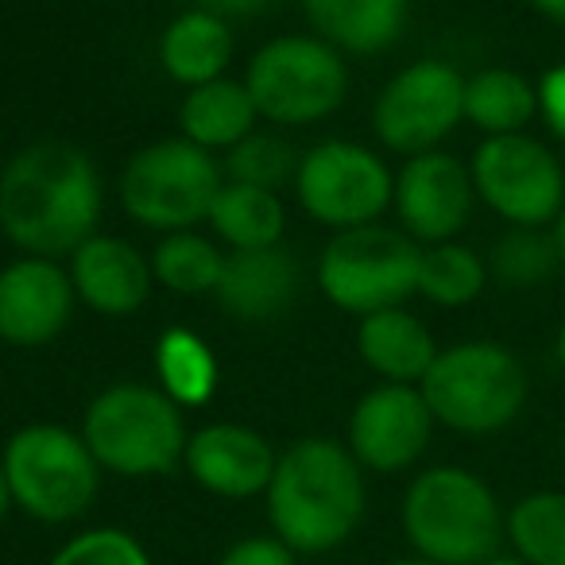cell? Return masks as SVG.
Masks as SVG:
<instances>
[{"label":"cell","instance_id":"obj_28","mask_svg":"<svg viewBox=\"0 0 565 565\" xmlns=\"http://www.w3.org/2000/svg\"><path fill=\"white\" fill-rule=\"evenodd\" d=\"M508 539L526 565H565V492H531L508 511Z\"/></svg>","mask_w":565,"mask_h":565},{"label":"cell","instance_id":"obj_26","mask_svg":"<svg viewBox=\"0 0 565 565\" xmlns=\"http://www.w3.org/2000/svg\"><path fill=\"white\" fill-rule=\"evenodd\" d=\"M225 256L217 241L202 236L198 228H182V233H167L159 236V244L151 248V275H156L159 287L174 295H186V299H198V295H213L221 282V271H225Z\"/></svg>","mask_w":565,"mask_h":565},{"label":"cell","instance_id":"obj_18","mask_svg":"<svg viewBox=\"0 0 565 565\" xmlns=\"http://www.w3.org/2000/svg\"><path fill=\"white\" fill-rule=\"evenodd\" d=\"M299 282V259L282 244H275V248L228 252L213 295H217L221 310L236 322H271L291 310Z\"/></svg>","mask_w":565,"mask_h":565},{"label":"cell","instance_id":"obj_23","mask_svg":"<svg viewBox=\"0 0 565 565\" xmlns=\"http://www.w3.org/2000/svg\"><path fill=\"white\" fill-rule=\"evenodd\" d=\"M210 228L225 252H252V248H275L287 233V205L275 190L244 186L228 182L217 190L210 210Z\"/></svg>","mask_w":565,"mask_h":565},{"label":"cell","instance_id":"obj_11","mask_svg":"<svg viewBox=\"0 0 565 565\" xmlns=\"http://www.w3.org/2000/svg\"><path fill=\"white\" fill-rule=\"evenodd\" d=\"M472 186L511 228H550L565 210V171L542 140L526 132L488 136L472 151Z\"/></svg>","mask_w":565,"mask_h":565},{"label":"cell","instance_id":"obj_12","mask_svg":"<svg viewBox=\"0 0 565 565\" xmlns=\"http://www.w3.org/2000/svg\"><path fill=\"white\" fill-rule=\"evenodd\" d=\"M465 120V74L446 58H418L387 78L372 105L380 148L411 159L438 151Z\"/></svg>","mask_w":565,"mask_h":565},{"label":"cell","instance_id":"obj_32","mask_svg":"<svg viewBox=\"0 0 565 565\" xmlns=\"http://www.w3.org/2000/svg\"><path fill=\"white\" fill-rule=\"evenodd\" d=\"M295 550L287 542H279L275 534H252V539H241L221 554L217 565H299L295 562Z\"/></svg>","mask_w":565,"mask_h":565},{"label":"cell","instance_id":"obj_29","mask_svg":"<svg viewBox=\"0 0 565 565\" xmlns=\"http://www.w3.org/2000/svg\"><path fill=\"white\" fill-rule=\"evenodd\" d=\"M562 271V259H557L554 236L550 228H511L492 244V256H488V275H492L500 287L511 291H531L542 287L554 275Z\"/></svg>","mask_w":565,"mask_h":565},{"label":"cell","instance_id":"obj_36","mask_svg":"<svg viewBox=\"0 0 565 565\" xmlns=\"http://www.w3.org/2000/svg\"><path fill=\"white\" fill-rule=\"evenodd\" d=\"M550 236H554L557 259H562V271H565V210L557 213V221H554V225H550Z\"/></svg>","mask_w":565,"mask_h":565},{"label":"cell","instance_id":"obj_22","mask_svg":"<svg viewBox=\"0 0 565 565\" xmlns=\"http://www.w3.org/2000/svg\"><path fill=\"white\" fill-rule=\"evenodd\" d=\"M259 128V113L244 82L217 78L205 86L186 89L179 105V136L210 156H225L241 140H248Z\"/></svg>","mask_w":565,"mask_h":565},{"label":"cell","instance_id":"obj_30","mask_svg":"<svg viewBox=\"0 0 565 565\" xmlns=\"http://www.w3.org/2000/svg\"><path fill=\"white\" fill-rule=\"evenodd\" d=\"M299 151L291 148V140H282L275 132H252L248 140H241L236 148L225 151L221 159V171L228 182H244V186L275 190L295 186V174H299Z\"/></svg>","mask_w":565,"mask_h":565},{"label":"cell","instance_id":"obj_13","mask_svg":"<svg viewBox=\"0 0 565 565\" xmlns=\"http://www.w3.org/2000/svg\"><path fill=\"white\" fill-rule=\"evenodd\" d=\"M472 205H477V186L469 163L449 151L411 156L395 171L392 213L403 233L423 248L457 241V233L469 225Z\"/></svg>","mask_w":565,"mask_h":565},{"label":"cell","instance_id":"obj_1","mask_svg":"<svg viewBox=\"0 0 565 565\" xmlns=\"http://www.w3.org/2000/svg\"><path fill=\"white\" fill-rule=\"evenodd\" d=\"M102 210V171L78 143H28L0 167V233L20 256L71 259L97 233Z\"/></svg>","mask_w":565,"mask_h":565},{"label":"cell","instance_id":"obj_4","mask_svg":"<svg viewBox=\"0 0 565 565\" xmlns=\"http://www.w3.org/2000/svg\"><path fill=\"white\" fill-rule=\"evenodd\" d=\"M82 438L102 472L140 480L179 469L190 430L182 423V407L156 384L125 380L89 399L82 415Z\"/></svg>","mask_w":565,"mask_h":565},{"label":"cell","instance_id":"obj_2","mask_svg":"<svg viewBox=\"0 0 565 565\" xmlns=\"http://www.w3.org/2000/svg\"><path fill=\"white\" fill-rule=\"evenodd\" d=\"M271 534L295 554H326L353 539L364 519V469L333 438H302L275 461L264 492Z\"/></svg>","mask_w":565,"mask_h":565},{"label":"cell","instance_id":"obj_27","mask_svg":"<svg viewBox=\"0 0 565 565\" xmlns=\"http://www.w3.org/2000/svg\"><path fill=\"white\" fill-rule=\"evenodd\" d=\"M488 259L477 256L469 244H430L423 248V264H418V295L441 310H461L480 299L488 287Z\"/></svg>","mask_w":565,"mask_h":565},{"label":"cell","instance_id":"obj_16","mask_svg":"<svg viewBox=\"0 0 565 565\" xmlns=\"http://www.w3.org/2000/svg\"><path fill=\"white\" fill-rule=\"evenodd\" d=\"M279 454L259 430L244 423H210L202 430L190 434L186 465L190 480L205 492L221 495V500H252L264 495L271 484V472Z\"/></svg>","mask_w":565,"mask_h":565},{"label":"cell","instance_id":"obj_10","mask_svg":"<svg viewBox=\"0 0 565 565\" xmlns=\"http://www.w3.org/2000/svg\"><path fill=\"white\" fill-rule=\"evenodd\" d=\"M291 190L299 210L315 225L345 233V228L376 225L392 210L395 171L369 143L322 140L302 151Z\"/></svg>","mask_w":565,"mask_h":565},{"label":"cell","instance_id":"obj_37","mask_svg":"<svg viewBox=\"0 0 565 565\" xmlns=\"http://www.w3.org/2000/svg\"><path fill=\"white\" fill-rule=\"evenodd\" d=\"M12 511V495H9V484H4V469H0V523L9 519Z\"/></svg>","mask_w":565,"mask_h":565},{"label":"cell","instance_id":"obj_31","mask_svg":"<svg viewBox=\"0 0 565 565\" xmlns=\"http://www.w3.org/2000/svg\"><path fill=\"white\" fill-rule=\"evenodd\" d=\"M47 565H151V554L120 526H89L58 546Z\"/></svg>","mask_w":565,"mask_h":565},{"label":"cell","instance_id":"obj_38","mask_svg":"<svg viewBox=\"0 0 565 565\" xmlns=\"http://www.w3.org/2000/svg\"><path fill=\"white\" fill-rule=\"evenodd\" d=\"M554 356H557V364H562V372H565V322L557 326V338H554Z\"/></svg>","mask_w":565,"mask_h":565},{"label":"cell","instance_id":"obj_3","mask_svg":"<svg viewBox=\"0 0 565 565\" xmlns=\"http://www.w3.org/2000/svg\"><path fill=\"white\" fill-rule=\"evenodd\" d=\"M403 534L434 565H484L508 534L495 492L461 465H434L407 484Z\"/></svg>","mask_w":565,"mask_h":565},{"label":"cell","instance_id":"obj_14","mask_svg":"<svg viewBox=\"0 0 565 565\" xmlns=\"http://www.w3.org/2000/svg\"><path fill=\"white\" fill-rule=\"evenodd\" d=\"M434 415L415 384H376L349 415V454L364 472H403L423 461L434 438Z\"/></svg>","mask_w":565,"mask_h":565},{"label":"cell","instance_id":"obj_24","mask_svg":"<svg viewBox=\"0 0 565 565\" xmlns=\"http://www.w3.org/2000/svg\"><path fill=\"white\" fill-rule=\"evenodd\" d=\"M151 364H156V387L182 411L205 407L217 392V353L190 326H167L156 338Z\"/></svg>","mask_w":565,"mask_h":565},{"label":"cell","instance_id":"obj_19","mask_svg":"<svg viewBox=\"0 0 565 565\" xmlns=\"http://www.w3.org/2000/svg\"><path fill=\"white\" fill-rule=\"evenodd\" d=\"M310 32L341 55H384L403 40L411 0H299Z\"/></svg>","mask_w":565,"mask_h":565},{"label":"cell","instance_id":"obj_40","mask_svg":"<svg viewBox=\"0 0 565 565\" xmlns=\"http://www.w3.org/2000/svg\"><path fill=\"white\" fill-rule=\"evenodd\" d=\"M387 565H434V562H426V557H399V562H387Z\"/></svg>","mask_w":565,"mask_h":565},{"label":"cell","instance_id":"obj_21","mask_svg":"<svg viewBox=\"0 0 565 565\" xmlns=\"http://www.w3.org/2000/svg\"><path fill=\"white\" fill-rule=\"evenodd\" d=\"M236 35L225 17L210 9H186L163 28L159 35V66L182 89L205 86V82L225 78L233 63Z\"/></svg>","mask_w":565,"mask_h":565},{"label":"cell","instance_id":"obj_39","mask_svg":"<svg viewBox=\"0 0 565 565\" xmlns=\"http://www.w3.org/2000/svg\"><path fill=\"white\" fill-rule=\"evenodd\" d=\"M484 565H526V562L519 554H495V557H488Z\"/></svg>","mask_w":565,"mask_h":565},{"label":"cell","instance_id":"obj_15","mask_svg":"<svg viewBox=\"0 0 565 565\" xmlns=\"http://www.w3.org/2000/svg\"><path fill=\"white\" fill-rule=\"evenodd\" d=\"M78 310L63 259L17 256L0 267V341L12 349H43L71 326Z\"/></svg>","mask_w":565,"mask_h":565},{"label":"cell","instance_id":"obj_5","mask_svg":"<svg viewBox=\"0 0 565 565\" xmlns=\"http://www.w3.org/2000/svg\"><path fill=\"white\" fill-rule=\"evenodd\" d=\"M434 423L465 438L500 434L526 407V369L495 341H461L434 356L418 384Z\"/></svg>","mask_w":565,"mask_h":565},{"label":"cell","instance_id":"obj_7","mask_svg":"<svg viewBox=\"0 0 565 565\" xmlns=\"http://www.w3.org/2000/svg\"><path fill=\"white\" fill-rule=\"evenodd\" d=\"M0 469L12 508L40 523L82 519L102 488V465L94 461L82 430L58 423L20 426L0 449Z\"/></svg>","mask_w":565,"mask_h":565},{"label":"cell","instance_id":"obj_9","mask_svg":"<svg viewBox=\"0 0 565 565\" xmlns=\"http://www.w3.org/2000/svg\"><path fill=\"white\" fill-rule=\"evenodd\" d=\"M225 186L221 159L182 136L140 148L120 171V210L140 228L167 236L198 228Z\"/></svg>","mask_w":565,"mask_h":565},{"label":"cell","instance_id":"obj_20","mask_svg":"<svg viewBox=\"0 0 565 565\" xmlns=\"http://www.w3.org/2000/svg\"><path fill=\"white\" fill-rule=\"evenodd\" d=\"M356 353L384 384L418 387L441 349L434 345V333L426 330L423 318L411 315L407 307H392L356 318Z\"/></svg>","mask_w":565,"mask_h":565},{"label":"cell","instance_id":"obj_33","mask_svg":"<svg viewBox=\"0 0 565 565\" xmlns=\"http://www.w3.org/2000/svg\"><path fill=\"white\" fill-rule=\"evenodd\" d=\"M539 117L546 120V128L565 143V66L542 74L539 82Z\"/></svg>","mask_w":565,"mask_h":565},{"label":"cell","instance_id":"obj_6","mask_svg":"<svg viewBox=\"0 0 565 565\" xmlns=\"http://www.w3.org/2000/svg\"><path fill=\"white\" fill-rule=\"evenodd\" d=\"M244 89L267 125L315 128L345 105L349 63L315 32L275 35L248 58Z\"/></svg>","mask_w":565,"mask_h":565},{"label":"cell","instance_id":"obj_34","mask_svg":"<svg viewBox=\"0 0 565 565\" xmlns=\"http://www.w3.org/2000/svg\"><path fill=\"white\" fill-rule=\"evenodd\" d=\"M198 9H210L225 20H241V17H259L264 9H271L275 0H194Z\"/></svg>","mask_w":565,"mask_h":565},{"label":"cell","instance_id":"obj_25","mask_svg":"<svg viewBox=\"0 0 565 565\" xmlns=\"http://www.w3.org/2000/svg\"><path fill=\"white\" fill-rule=\"evenodd\" d=\"M539 117V86L508 66H484L465 78V120L477 132L515 136Z\"/></svg>","mask_w":565,"mask_h":565},{"label":"cell","instance_id":"obj_17","mask_svg":"<svg viewBox=\"0 0 565 565\" xmlns=\"http://www.w3.org/2000/svg\"><path fill=\"white\" fill-rule=\"evenodd\" d=\"M78 295V307H89L102 318H132L148 307L156 275L151 259L136 244L109 233H94L66 264Z\"/></svg>","mask_w":565,"mask_h":565},{"label":"cell","instance_id":"obj_41","mask_svg":"<svg viewBox=\"0 0 565 565\" xmlns=\"http://www.w3.org/2000/svg\"><path fill=\"white\" fill-rule=\"evenodd\" d=\"M562 454H565V423H562Z\"/></svg>","mask_w":565,"mask_h":565},{"label":"cell","instance_id":"obj_8","mask_svg":"<svg viewBox=\"0 0 565 565\" xmlns=\"http://www.w3.org/2000/svg\"><path fill=\"white\" fill-rule=\"evenodd\" d=\"M423 244H415L399 225H364L333 233L315 267L318 291L338 310L369 318L376 310L403 307L418 295Z\"/></svg>","mask_w":565,"mask_h":565},{"label":"cell","instance_id":"obj_35","mask_svg":"<svg viewBox=\"0 0 565 565\" xmlns=\"http://www.w3.org/2000/svg\"><path fill=\"white\" fill-rule=\"evenodd\" d=\"M534 12H539L542 20H550V24H562L565 28V0H526Z\"/></svg>","mask_w":565,"mask_h":565}]
</instances>
